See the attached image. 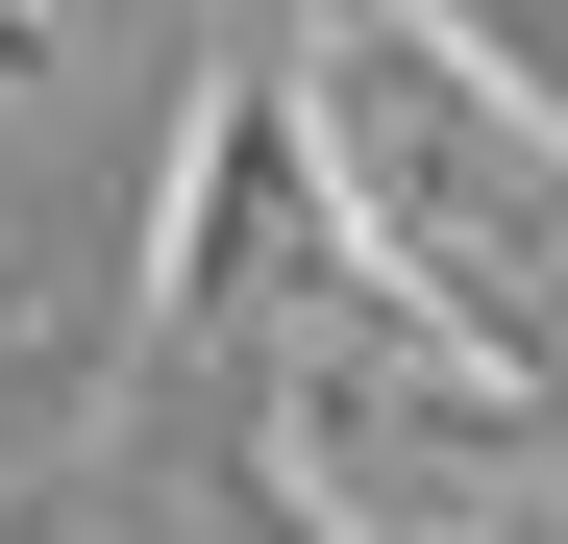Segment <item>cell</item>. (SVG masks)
<instances>
[{"instance_id": "1", "label": "cell", "mask_w": 568, "mask_h": 544, "mask_svg": "<svg viewBox=\"0 0 568 544\" xmlns=\"http://www.w3.org/2000/svg\"><path fill=\"white\" fill-rule=\"evenodd\" d=\"M469 26H495V50L544 74V100H568V0H469Z\"/></svg>"}]
</instances>
